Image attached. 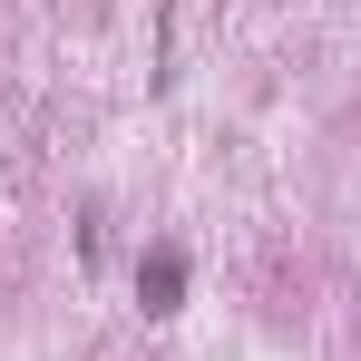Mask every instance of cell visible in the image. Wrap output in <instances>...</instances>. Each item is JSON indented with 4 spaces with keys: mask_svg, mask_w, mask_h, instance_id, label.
Masks as SVG:
<instances>
[{
    "mask_svg": "<svg viewBox=\"0 0 361 361\" xmlns=\"http://www.w3.org/2000/svg\"><path fill=\"white\" fill-rule=\"evenodd\" d=\"M176 283H185V264H176V254H147V274H137L147 312H176Z\"/></svg>",
    "mask_w": 361,
    "mask_h": 361,
    "instance_id": "obj_1",
    "label": "cell"
}]
</instances>
